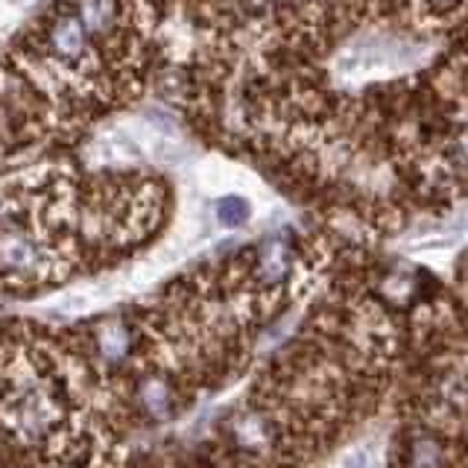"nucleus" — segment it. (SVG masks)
Segmentation results:
<instances>
[{"label": "nucleus", "instance_id": "39448f33", "mask_svg": "<svg viewBox=\"0 0 468 468\" xmlns=\"http://www.w3.org/2000/svg\"><path fill=\"white\" fill-rule=\"evenodd\" d=\"M407 465L410 468H445L448 465V448L442 439L433 433H419L413 436L407 451Z\"/></svg>", "mask_w": 468, "mask_h": 468}, {"label": "nucleus", "instance_id": "7ed1b4c3", "mask_svg": "<svg viewBox=\"0 0 468 468\" xmlns=\"http://www.w3.org/2000/svg\"><path fill=\"white\" fill-rule=\"evenodd\" d=\"M94 348L100 360L106 363H123L135 351V328L126 319H106L94 331Z\"/></svg>", "mask_w": 468, "mask_h": 468}, {"label": "nucleus", "instance_id": "0eeeda50", "mask_svg": "<svg viewBox=\"0 0 468 468\" xmlns=\"http://www.w3.org/2000/svg\"><path fill=\"white\" fill-rule=\"evenodd\" d=\"M217 219L229 229H238L249 219V202L240 197H226L217 202Z\"/></svg>", "mask_w": 468, "mask_h": 468}, {"label": "nucleus", "instance_id": "423d86ee", "mask_svg": "<svg viewBox=\"0 0 468 468\" xmlns=\"http://www.w3.org/2000/svg\"><path fill=\"white\" fill-rule=\"evenodd\" d=\"M234 436H238V442L249 451H261L272 445V436H275V428L270 419H263L258 413H246L234 421Z\"/></svg>", "mask_w": 468, "mask_h": 468}, {"label": "nucleus", "instance_id": "f03ea898", "mask_svg": "<svg viewBox=\"0 0 468 468\" xmlns=\"http://www.w3.org/2000/svg\"><path fill=\"white\" fill-rule=\"evenodd\" d=\"M4 413L12 431L27 442L41 439L56 428L62 416V401L53 387L27 360H18L4 378Z\"/></svg>", "mask_w": 468, "mask_h": 468}, {"label": "nucleus", "instance_id": "f257e3e1", "mask_svg": "<svg viewBox=\"0 0 468 468\" xmlns=\"http://www.w3.org/2000/svg\"><path fill=\"white\" fill-rule=\"evenodd\" d=\"M65 123V112L18 62L0 65V155H18Z\"/></svg>", "mask_w": 468, "mask_h": 468}, {"label": "nucleus", "instance_id": "20e7f679", "mask_svg": "<svg viewBox=\"0 0 468 468\" xmlns=\"http://www.w3.org/2000/svg\"><path fill=\"white\" fill-rule=\"evenodd\" d=\"M135 399H138V407L144 410V416L153 421L173 416V410H176V392L165 375H144L135 387Z\"/></svg>", "mask_w": 468, "mask_h": 468}]
</instances>
